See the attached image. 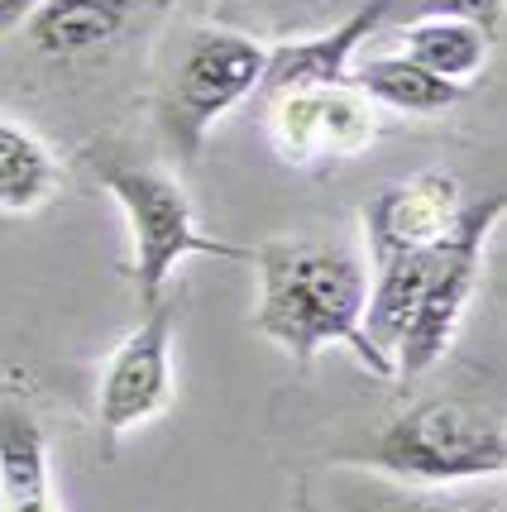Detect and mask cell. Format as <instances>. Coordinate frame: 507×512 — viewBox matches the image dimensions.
Segmentation results:
<instances>
[{
    "label": "cell",
    "instance_id": "obj_4",
    "mask_svg": "<svg viewBox=\"0 0 507 512\" xmlns=\"http://www.w3.org/2000/svg\"><path fill=\"white\" fill-rule=\"evenodd\" d=\"M264 58V39H249L225 24H201L187 34V44L163 82V96H158V130L177 163L192 168L206 149V134L216 130V120L259 91Z\"/></svg>",
    "mask_w": 507,
    "mask_h": 512
},
{
    "label": "cell",
    "instance_id": "obj_7",
    "mask_svg": "<svg viewBox=\"0 0 507 512\" xmlns=\"http://www.w3.org/2000/svg\"><path fill=\"white\" fill-rule=\"evenodd\" d=\"M173 321H177V297L163 292L158 302L144 307L139 326L115 345L111 364L101 374L96 422H101V436H106L111 450L120 446L125 431L154 422L158 412L173 402Z\"/></svg>",
    "mask_w": 507,
    "mask_h": 512
},
{
    "label": "cell",
    "instance_id": "obj_9",
    "mask_svg": "<svg viewBox=\"0 0 507 512\" xmlns=\"http://www.w3.org/2000/svg\"><path fill=\"white\" fill-rule=\"evenodd\" d=\"M383 20H388V5L383 0H364L354 15H345L326 34L287 39V44L268 48L259 91L278 96V91H297V87H340V82H350V67L359 58V48L383 29Z\"/></svg>",
    "mask_w": 507,
    "mask_h": 512
},
{
    "label": "cell",
    "instance_id": "obj_3",
    "mask_svg": "<svg viewBox=\"0 0 507 512\" xmlns=\"http://www.w3.org/2000/svg\"><path fill=\"white\" fill-rule=\"evenodd\" d=\"M350 465L383 469L397 484H464L507 469L503 422L460 398H421L383 422Z\"/></svg>",
    "mask_w": 507,
    "mask_h": 512
},
{
    "label": "cell",
    "instance_id": "obj_10",
    "mask_svg": "<svg viewBox=\"0 0 507 512\" xmlns=\"http://www.w3.org/2000/svg\"><path fill=\"white\" fill-rule=\"evenodd\" d=\"M0 512H58L44 426L20 374H0Z\"/></svg>",
    "mask_w": 507,
    "mask_h": 512
},
{
    "label": "cell",
    "instance_id": "obj_19",
    "mask_svg": "<svg viewBox=\"0 0 507 512\" xmlns=\"http://www.w3.org/2000/svg\"><path fill=\"white\" fill-rule=\"evenodd\" d=\"M469 512H507V508H503V498H493L488 508H469Z\"/></svg>",
    "mask_w": 507,
    "mask_h": 512
},
{
    "label": "cell",
    "instance_id": "obj_1",
    "mask_svg": "<svg viewBox=\"0 0 507 512\" xmlns=\"http://www.w3.org/2000/svg\"><path fill=\"white\" fill-rule=\"evenodd\" d=\"M259 268V307L249 326L273 340L297 369L331 345H345L374 379H393V359L364 335L369 268L340 240H268L249 249Z\"/></svg>",
    "mask_w": 507,
    "mask_h": 512
},
{
    "label": "cell",
    "instance_id": "obj_12",
    "mask_svg": "<svg viewBox=\"0 0 507 512\" xmlns=\"http://www.w3.org/2000/svg\"><path fill=\"white\" fill-rule=\"evenodd\" d=\"M350 82L374 106H388L397 115H441L464 96V87L445 82V77H431L426 67H417L412 58H402V53H378V58L354 63Z\"/></svg>",
    "mask_w": 507,
    "mask_h": 512
},
{
    "label": "cell",
    "instance_id": "obj_14",
    "mask_svg": "<svg viewBox=\"0 0 507 512\" xmlns=\"http://www.w3.org/2000/svg\"><path fill=\"white\" fill-rule=\"evenodd\" d=\"M58 178H63V168L44 139H34L24 125L0 115V211L5 216L39 211L44 201H53Z\"/></svg>",
    "mask_w": 507,
    "mask_h": 512
},
{
    "label": "cell",
    "instance_id": "obj_16",
    "mask_svg": "<svg viewBox=\"0 0 507 512\" xmlns=\"http://www.w3.org/2000/svg\"><path fill=\"white\" fill-rule=\"evenodd\" d=\"M388 5V20H469L479 24L488 39H498L503 29V0H383Z\"/></svg>",
    "mask_w": 507,
    "mask_h": 512
},
{
    "label": "cell",
    "instance_id": "obj_5",
    "mask_svg": "<svg viewBox=\"0 0 507 512\" xmlns=\"http://www.w3.org/2000/svg\"><path fill=\"white\" fill-rule=\"evenodd\" d=\"M503 211H507L503 192H493L484 201H469L460 211L450 240L436 254V268L426 278L417 312H412V321H407V331H402V340L393 350V379H421L455 345L464 312H469V302L479 292V278H484V245L488 235L498 230Z\"/></svg>",
    "mask_w": 507,
    "mask_h": 512
},
{
    "label": "cell",
    "instance_id": "obj_15",
    "mask_svg": "<svg viewBox=\"0 0 507 512\" xmlns=\"http://www.w3.org/2000/svg\"><path fill=\"white\" fill-rule=\"evenodd\" d=\"M321 15V0H216V20L225 29H240L249 39H273L287 34L292 24L316 20Z\"/></svg>",
    "mask_w": 507,
    "mask_h": 512
},
{
    "label": "cell",
    "instance_id": "obj_2",
    "mask_svg": "<svg viewBox=\"0 0 507 512\" xmlns=\"http://www.w3.org/2000/svg\"><path fill=\"white\" fill-rule=\"evenodd\" d=\"M82 163L91 168V178L120 201V211H125V221H130L134 254H130V268H125V273H130V283L144 307L168 292L177 264L192 259V254L249 264V249L244 245L201 235L192 197H187V187H182L168 168L115 149L111 139H91L87 149H82Z\"/></svg>",
    "mask_w": 507,
    "mask_h": 512
},
{
    "label": "cell",
    "instance_id": "obj_13",
    "mask_svg": "<svg viewBox=\"0 0 507 512\" xmlns=\"http://www.w3.org/2000/svg\"><path fill=\"white\" fill-rule=\"evenodd\" d=\"M397 39H402V58H412L431 77H445L455 87H469L488 67V53L498 44L469 20H407Z\"/></svg>",
    "mask_w": 507,
    "mask_h": 512
},
{
    "label": "cell",
    "instance_id": "obj_6",
    "mask_svg": "<svg viewBox=\"0 0 507 512\" xmlns=\"http://www.w3.org/2000/svg\"><path fill=\"white\" fill-rule=\"evenodd\" d=\"M378 139V106L354 87H297L268 96V144L292 168H326Z\"/></svg>",
    "mask_w": 507,
    "mask_h": 512
},
{
    "label": "cell",
    "instance_id": "obj_8",
    "mask_svg": "<svg viewBox=\"0 0 507 512\" xmlns=\"http://www.w3.org/2000/svg\"><path fill=\"white\" fill-rule=\"evenodd\" d=\"M460 211H464V197H460V182L450 173H417L407 182L378 187L369 197V206L359 211L369 259L441 245L445 235L455 230Z\"/></svg>",
    "mask_w": 507,
    "mask_h": 512
},
{
    "label": "cell",
    "instance_id": "obj_18",
    "mask_svg": "<svg viewBox=\"0 0 507 512\" xmlns=\"http://www.w3.org/2000/svg\"><path fill=\"white\" fill-rule=\"evenodd\" d=\"M34 5H39V0H0V39L24 29V20L34 15Z\"/></svg>",
    "mask_w": 507,
    "mask_h": 512
},
{
    "label": "cell",
    "instance_id": "obj_11",
    "mask_svg": "<svg viewBox=\"0 0 507 512\" xmlns=\"http://www.w3.org/2000/svg\"><path fill=\"white\" fill-rule=\"evenodd\" d=\"M139 0H39L24 20L29 44L53 63H77L111 48L134 20Z\"/></svg>",
    "mask_w": 507,
    "mask_h": 512
},
{
    "label": "cell",
    "instance_id": "obj_17",
    "mask_svg": "<svg viewBox=\"0 0 507 512\" xmlns=\"http://www.w3.org/2000/svg\"><path fill=\"white\" fill-rule=\"evenodd\" d=\"M345 512H469L450 498H436V493H412L397 489V484H369V489H354L340 498Z\"/></svg>",
    "mask_w": 507,
    "mask_h": 512
}]
</instances>
